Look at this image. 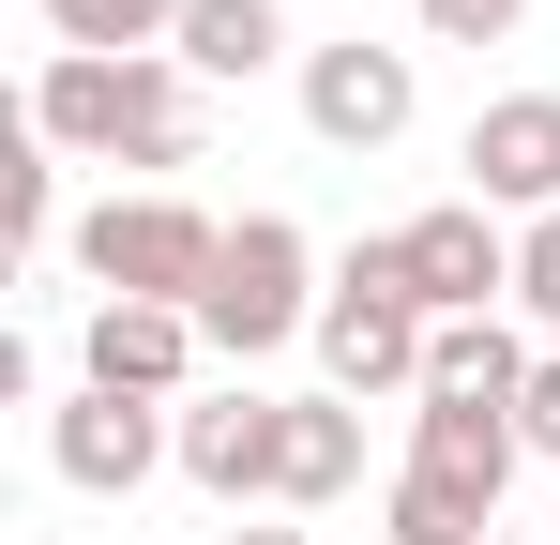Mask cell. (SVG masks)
<instances>
[{
	"label": "cell",
	"instance_id": "cell-1",
	"mask_svg": "<svg viewBox=\"0 0 560 545\" xmlns=\"http://www.w3.org/2000/svg\"><path fill=\"white\" fill-rule=\"evenodd\" d=\"M31 137L92 152V167H197V77L183 61H77V46H46Z\"/></svg>",
	"mask_w": 560,
	"mask_h": 545
},
{
	"label": "cell",
	"instance_id": "cell-2",
	"mask_svg": "<svg viewBox=\"0 0 560 545\" xmlns=\"http://www.w3.org/2000/svg\"><path fill=\"white\" fill-rule=\"evenodd\" d=\"M424 288H409V243L378 228V243H349L334 258V288H318V363H334V394L364 409V394H424Z\"/></svg>",
	"mask_w": 560,
	"mask_h": 545
},
{
	"label": "cell",
	"instance_id": "cell-3",
	"mask_svg": "<svg viewBox=\"0 0 560 545\" xmlns=\"http://www.w3.org/2000/svg\"><path fill=\"white\" fill-rule=\"evenodd\" d=\"M318 288H334V272L303 258V228H288V212H243L228 258H212V288H197V334L228 363H258V349H288V334H318Z\"/></svg>",
	"mask_w": 560,
	"mask_h": 545
},
{
	"label": "cell",
	"instance_id": "cell-4",
	"mask_svg": "<svg viewBox=\"0 0 560 545\" xmlns=\"http://www.w3.org/2000/svg\"><path fill=\"white\" fill-rule=\"evenodd\" d=\"M212 258H228V228L197 212V197H106L92 228H77V272H92L106 303H183L197 318V288H212Z\"/></svg>",
	"mask_w": 560,
	"mask_h": 545
},
{
	"label": "cell",
	"instance_id": "cell-5",
	"mask_svg": "<svg viewBox=\"0 0 560 545\" xmlns=\"http://www.w3.org/2000/svg\"><path fill=\"white\" fill-rule=\"evenodd\" d=\"M409 106H424V77H409V46H303V137L318 152H394L409 137Z\"/></svg>",
	"mask_w": 560,
	"mask_h": 545
},
{
	"label": "cell",
	"instance_id": "cell-6",
	"mask_svg": "<svg viewBox=\"0 0 560 545\" xmlns=\"http://www.w3.org/2000/svg\"><path fill=\"white\" fill-rule=\"evenodd\" d=\"M46 469H61L77 500H137L152 469H183V409H137V394H77V409H46Z\"/></svg>",
	"mask_w": 560,
	"mask_h": 545
},
{
	"label": "cell",
	"instance_id": "cell-7",
	"mask_svg": "<svg viewBox=\"0 0 560 545\" xmlns=\"http://www.w3.org/2000/svg\"><path fill=\"white\" fill-rule=\"evenodd\" d=\"M394 243H409V288H424V318H500V303H515V228H500L485 197H440V212H409Z\"/></svg>",
	"mask_w": 560,
	"mask_h": 545
},
{
	"label": "cell",
	"instance_id": "cell-8",
	"mask_svg": "<svg viewBox=\"0 0 560 545\" xmlns=\"http://www.w3.org/2000/svg\"><path fill=\"white\" fill-rule=\"evenodd\" d=\"M183 485L197 500H273L288 485V394H258V379L183 394Z\"/></svg>",
	"mask_w": 560,
	"mask_h": 545
},
{
	"label": "cell",
	"instance_id": "cell-9",
	"mask_svg": "<svg viewBox=\"0 0 560 545\" xmlns=\"http://www.w3.org/2000/svg\"><path fill=\"white\" fill-rule=\"evenodd\" d=\"M469 197H485V212H515V228H530V212H560V91H500V106H469Z\"/></svg>",
	"mask_w": 560,
	"mask_h": 545
},
{
	"label": "cell",
	"instance_id": "cell-10",
	"mask_svg": "<svg viewBox=\"0 0 560 545\" xmlns=\"http://www.w3.org/2000/svg\"><path fill=\"white\" fill-rule=\"evenodd\" d=\"M197 334L183 303H92V334H77V363H92V394H137V409H183V379H197Z\"/></svg>",
	"mask_w": 560,
	"mask_h": 545
},
{
	"label": "cell",
	"instance_id": "cell-11",
	"mask_svg": "<svg viewBox=\"0 0 560 545\" xmlns=\"http://www.w3.org/2000/svg\"><path fill=\"white\" fill-rule=\"evenodd\" d=\"M515 409L500 394H409V469H440V485H469V500H500L515 485Z\"/></svg>",
	"mask_w": 560,
	"mask_h": 545
},
{
	"label": "cell",
	"instance_id": "cell-12",
	"mask_svg": "<svg viewBox=\"0 0 560 545\" xmlns=\"http://www.w3.org/2000/svg\"><path fill=\"white\" fill-rule=\"evenodd\" d=\"M183 77H273L288 61V0H183Z\"/></svg>",
	"mask_w": 560,
	"mask_h": 545
},
{
	"label": "cell",
	"instance_id": "cell-13",
	"mask_svg": "<svg viewBox=\"0 0 560 545\" xmlns=\"http://www.w3.org/2000/svg\"><path fill=\"white\" fill-rule=\"evenodd\" d=\"M364 485V409L349 394H288V485L273 500H349Z\"/></svg>",
	"mask_w": 560,
	"mask_h": 545
},
{
	"label": "cell",
	"instance_id": "cell-14",
	"mask_svg": "<svg viewBox=\"0 0 560 545\" xmlns=\"http://www.w3.org/2000/svg\"><path fill=\"white\" fill-rule=\"evenodd\" d=\"M530 363H546V349H515L500 318H440V334H424V394H500V409H515Z\"/></svg>",
	"mask_w": 560,
	"mask_h": 545
},
{
	"label": "cell",
	"instance_id": "cell-15",
	"mask_svg": "<svg viewBox=\"0 0 560 545\" xmlns=\"http://www.w3.org/2000/svg\"><path fill=\"white\" fill-rule=\"evenodd\" d=\"M46 31L77 61H167L183 46V0H46Z\"/></svg>",
	"mask_w": 560,
	"mask_h": 545
},
{
	"label": "cell",
	"instance_id": "cell-16",
	"mask_svg": "<svg viewBox=\"0 0 560 545\" xmlns=\"http://www.w3.org/2000/svg\"><path fill=\"white\" fill-rule=\"evenodd\" d=\"M378 531L394 545H500V500H469V485H440V469H394Z\"/></svg>",
	"mask_w": 560,
	"mask_h": 545
},
{
	"label": "cell",
	"instance_id": "cell-17",
	"mask_svg": "<svg viewBox=\"0 0 560 545\" xmlns=\"http://www.w3.org/2000/svg\"><path fill=\"white\" fill-rule=\"evenodd\" d=\"M0 228H15V258H46V243H61V152H46V137L0 167Z\"/></svg>",
	"mask_w": 560,
	"mask_h": 545
},
{
	"label": "cell",
	"instance_id": "cell-18",
	"mask_svg": "<svg viewBox=\"0 0 560 545\" xmlns=\"http://www.w3.org/2000/svg\"><path fill=\"white\" fill-rule=\"evenodd\" d=\"M515 303L560 334V212H530V228H515Z\"/></svg>",
	"mask_w": 560,
	"mask_h": 545
},
{
	"label": "cell",
	"instance_id": "cell-19",
	"mask_svg": "<svg viewBox=\"0 0 560 545\" xmlns=\"http://www.w3.org/2000/svg\"><path fill=\"white\" fill-rule=\"evenodd\" d=\"M409 15H424V46H500L530 0H409Z\"/></svg>",
	"mask_w": 560,
	"mask_h": 545
},
{
	"label": "cell",
	"instance_id": "cell-20",
	"mask_svg": "<svg viewBox=\"0 0 560 545\" xmlns=\"http://www.w3.org/2000/svg\"><path fill=\"white\" fill-rule=\"evenodd\" d=\"M515 440H530V454H560V349L530 363V394H515Z\"/></svg>",
	"mask_w": 560,
	"mask_h": 545
},
{
	"label": "cell",
	"instance_id": "cell-21",
	"mask_svg": "<svg viewBox=\"0 0 560 545\" xmlns=\"http://www.w3.org/2000/svg\"><path fill=\"white\" fill-rule=\"evenodd\" d=\"M212 545H303V531H212Z\"/></svg>",
	"mask_w": 560,
	"mask_h": 545
},
{
	"label": "cell",
	"instance_id": "cell-22",
	"mask_svg": "<svg viewBox=\"0 0 560 545\" xmlns=\"http://www.w3.org/2000/svg\"><path fill=\"white\" fill-rule=\"evenodd\" d=\"M500 545H560V531H500Z\"/></svg>",
	"mask_w": 560,
	"mask_h": 545
},
{
	"label": "cell",
	"instance_id": "cell-23",
	"mask_svg": "<svg viewBox=\"0 0 560 545\" xmlns=\"http://www.w3.org/2000/svg\"><path fill=\"white\" fill-rule=\"evenodd\" d=\"M546 531H560V515H546Z\"/></svg>",
	"mask_w": 560,
	"mask_h": 545
}]
</instances>
